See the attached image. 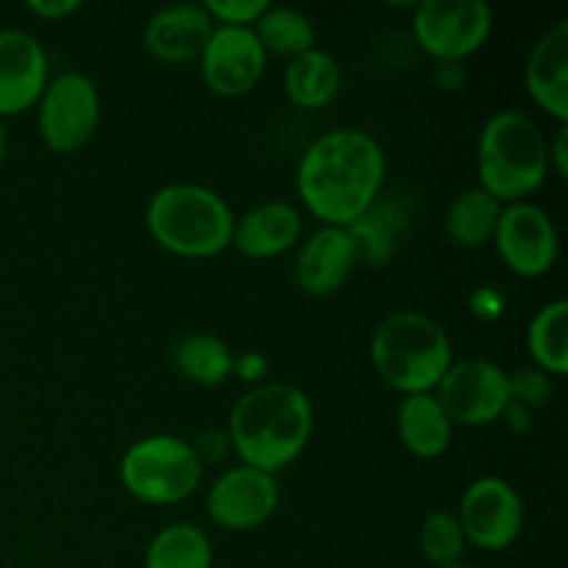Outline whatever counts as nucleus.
<instances>
[{
	"mask_svg": "<svg viewBox=\"0 0 568 568\" xmlns=\"http://www.w3.org/2000/svg\"><path fill=\"white\" fill-rule=\"evenodd\" d=\"M386 153L361 128H333L305 148L297 164V194L322 225L347 227L381 200Z\"/></svg>",
	"mask_w": 568,
	"mask_h": 568,
	"instance_id": "f257e3e1",
	"label": "nucleus"
},
{
	"mask_svg": "<svg viewBox=\"0 0 568 568\" xmlns=\"http://www.w3.org/2000/svg\"><path fill=\"white\" fill-rule=\"evenodd\" d=\"M314 433V405L292 383L250 388L227 416V442L244 466L277 475L305 453Z\"/></svg>",
	"mask_w": 568,
	"mask_h": 568,
	"instance_id": "f03ea898",
	"label": "nucleus"
},
{
	"mask_svg": "<svg viewBox=\"0 0 568 568\" xmlns=\"http://www.w3.org/2000/svg\"><path fill=\"white\" fill-rule=\"evenodd\" d=\"M144 222L166 253L178 258H214L233 242L236 216L227 200L200 183H170L148 200Z\"/></svg>",
	"mask_w": 568,
	"mask_h": 568,
	"instance_id": "7ed1b4c3",
	"label": "nucleus"
},
{
	"mask_svg": "<svg viewBox=\"0 0 568 568\" xmlns=\"http://www.w3.org/2000/svg\"><path fill=\"white\" fill-rule=\"evenodd\" d=\"M369 358L377 377L403 397L433 394L453 364V344L433 316L397 311L372 333Z\"/></svg>",
	"mask_w": 568,
	"mask_h": 568,
	"instance_id": "20e7f679",
	"label": "nucleus"
},
{
	"mask_svg": "<svg viewBox=\"0 0 568 568\" xmlns=\"http://www.w3.org/2000/svg\"><path fill=\"white\" fill-rule=\"evenodd\" d=\"M549 172L547 139L521 111H497L477 136L480 189L503 205L521 203L544 186Z\"/></svg>",
	"mask_w": 568,
	"mask_h": 568,
	"instance_id": "39448f33",
	"label": "nucleus"
},
{
	"mask_svg": "<svg viewBox=\"0 0 568 568\" xmlns=\"http://www.w3.org/2000/svg\"><path fill=\"white\" fill-rule=\"evenodd\" d=\"M120 483L144 505H178L203 483V460L194 444L155 433L125 449L120 460Z\"/></svg>",
	"mask_w": 568,
	"mask_h": 568,
	"instance_id": "423d86ee",
	"label": "nucleus"
},
{
	"mask_svg": "<svg viewBox=\"0 0 568 568\" xmlns=\"http://www.w3.org/2000/svg\"><path fill=\"white\" fill-rule=\"evenodd\" d=\"M39 136L53 153H78L92 142L100 125V92L83 72L50 78L37 103Z\"/></svg>",
	"mask_w": 568,
	"mask_h": 568,
	"instance_id": "0eeeda50",
	"label": "nucleus"
},
{
	"mask_svg": "<svg viewBox=\"0 0 568 568\" xmlns=\"http://www.w3.org/2000/svg\"><path fill=\"white\" fill-rule=\"evenodd\" d=\"M494 31L486 0H425L414 9V37L427 55L444 64L475 55Z\"/></svg>",
	"mask_w": 568,
	"mask_h": 568,
	"instance_id": "6e6552de",
	"label": "nucleus"
},
{
	"mask_svg": "<svg viewBox=\"0 0 568 568\" xmlns=\"http://www.w3.org/2000/svg\"><path fill=\"white\" fill-rule=\"evenodd\" d=\"M433 394L453 425H494L503 419L505 405L510 403L508 372L488 358L453 361Z\"/></svg>",
	"mask_w": 568,
	"mask_h": 568,
	"instance_id": "1a4fd4ad",
	"label": "nucleus"
},
{
	"mask_svg": "<svg viewBox=\"0 0 568 568\" xmlns=\"http://www.w3.org/2000/svg\"><path fill=\"white\" fill-rule=\"evenodd\" d=\"M458 521L466 544L483 552H503L525 530V503L503 477H477L466 486L458 505Z\"/></svg>",
	"mask_w": 568,
	"mask_h": 568,
	"instance_id": "9d476101",
	"label": "nucleus"
},
{
	"mask_svg": "<svg viewBox=\"0 0 568 568\" xmlns=\"http://www.w3.org/2000/svg\"><path fill=\"white\" fill-rule=\"evenodd\" d=\"M491 244L499 261L516 277H527V281L552 272L560 253V236L552 216L530 200L503 205Z\"/></svg>",
	"mask_w": 568,
	"mask_h": 568,
	"instance_id": "9b49d317",
	"label": "nucleus"
},
{
	"mask_svg": "<svg viewBox=\"0 0 568 568\" xmlns=\"http://www.w3.org/2000/svg\"><path fill=\"white\" fill-rule=\"evenodd\" d=\"M277 505H281V488L275 475L244 464L222 471L205 494L209 519L231 532L258 530L275 516Z\"/></svg>",
	"mask_w": 568,
	"mask_h": 568,
	"instance_id": "f8f14e48",
	"label": "nucleus"
},
{
	"mask_svg": "<svg viewBox=\"0 0 568 568\" xmlns=\"http://www.w3.org/2000/svg\"><path fill=\"white\" fill-rule=\"evenodd\" d=\"M266 59L270 55L264 53L253 28L214 26L197 61L200 75L211 92L220 98H242L258 87Z\"/></svg>",
	"mask_w": 568,
	"mask_h": 568,
	"instance_id": "ddd939ff",
	"label": "nucleus"
},
{
	"mask_svg": "<svg viewBox=\"0 0 568 568\" xmlns=\"http://www.w3.org/2000/svg\"><path fill=\"white\" fill-rule=\"evenodd\" d=\"M50 81L48 53L31 31H0V120L33 109Z\"/></svg>",
	"mask_w": 568,
	"mask_h": 568,
	"instance_id": "4468645a",
	"label": "nucleus"
},
{
	"mask_svg": "<svg viewBox=\"0 0 568 568\" xmlns=\"http://www.w3.org/2000/svg\"><path fill=\"white\" fill-rule=\"evenodd\" d=\"M358 253L347 227L320 225L297 250L294 277L311 297H331L353 277Z\"/></svg>",
	"mask_w": 568,
	"mask_h": 568,
	"instance_id": "2eb2a0df",
	"label": "nucleus"
},
{
	"mask_svg": "<svg viewBox=\"0 0 568 568\" xmlns=\"http://www.w3.org/2000/svg\"><path fill=\"white\" fill-rule=\"evenodd\" d=\"M214 31V20L203 3L164 6L144 22L142 42L150 55L164 64H189L200 59Z\"/></svg>",
	"mask_w": 568,
	"mask_h": 568,
	"instance_id": "dca6fc26",
	"label": "nucleus"
},
{
	"mask_svg": "<svg viewBox=\"0 0 568 568\" xmlns=\"http://www.w3.org/2000/svg\"><path fill=\"white\" fill-rule=\"evenodd\" d=\"M532 103L568 125V20H558L536 39L525 64Z\"/></svg>",
	"mask_w": 568,
	"mask_h": 568,
	"instance_id": "f3484780",
	"label": "nucleus"
},
{
	"mask_svg": "<svg viewBox=\"0 0 568 568\" xmlns=\"http://www.w3.org/2000/svg\"><path fill=\"white\" fill-rule=\"evenodd\" d=\"M300 242H303V214L297 205L270 200L239 216L233 225L231 247H236L244 258L266 261L288 253Z\"/></svg>",
	"mask_w": 568,
	"mask_h": 568,
	"instance_id": "a211bd4d",
	"label": "nucleus"
},
{
	"mask_svg": "<svg viewBox=\"0 0 568 568\" xmlns=\"http://www.w3.org/2000/svg\"><path fill=\"white\" fill-rule=\"evenodd\" d=\"M453 422L436 394H408L397 408V433L403 447L422 460L442 458L453 444Z\"/></svg>",
	"mask_w": 568,
	"mask_h": 568,
	"instance_id": "6ab92c4d",
	"label": "nucleus"
},
{
	"mask_svg": "<svg viewBox=\"0 0 568 568\" xmlns=\"http://www.w3.org/2000/svg\"><path fill=\"white\" fill-rule=\"evenodd\" d=\"M283 87L297 109H325L342 89V67H338L336 55H331L327 50L311 48L288 61L286 72H283Z\"/></svg>",
	"mask_w": 568,
	"mask_h": 568,
	"instance_id": "aec40b11",
	"label": "nucleus"
},
{
	"mask_svg": "<svg viewBox=\"0 0 568 568\" xmlns=\"http://www.w3.org/2000/svg\"><path fill=\"white\" fill-rule=\"evenodd\" d=\"M233 358L236 355L231 353V347L209 331L183 333L170 349V361L178 375L203 388L222 386L233 375Z\"/></svg>",
	"mask_w": 568,
	"mask_h": 568,
	"instance_id": "412c9836",
	"label": "nucleus"
},
{
	"mask_svg": "<svg viewBox=\"0 0 568 568\" xmlns=\"http://www.w3.org/2000/svg\"><path fill=\"white\" fill-rule=\"evenodd\" d=\"M499 214H503V203L491 197L486 189H466L447 209L444 231H447L449 244L458 250L486 247V244H491L494 231H497Z\"/></svg>",
	"mask_w": 568,
	"mask_h": 568,
	"instance_id": "4be33fe9",
	"label": "nucleus"
},
{
	"mask_svg": "<svg viewBox=\"0 0 568 568\" xmlns=\"http://www.w3.org/2000/svg\"><path fill=\"white\" fill-rule=\"evenodd\" d=\"M214 544L209 532L189 521H172L150 538L144 549V568H211Z\"/></svg>",
	"mask_w": 568,
	"mask_h": 568,
	"instance_id": "5701e85b",
	"label": "nucleus"
},
{
	"mask_svg": "<svg viewBox=\"0 0 568 568\" xmlns=\"http://www.w3.org/2000/svg\"><path fill=\"white\" fill-rule=\"evenodd\" d=\"M527 349L532 366L549 377H564L568 372V303L552 300L536 311L527 327Z\"/></svg>",
	"mask_w": 568,
	"mask_h": 568,
	"instance_id": "b1692460",
	"label": "nucleus"
},
{
	"mask_svg": "<svg viewBox=\"0 0 568 568\" xmlns=\"http://www.w3.org/2000/svg\"><path fill=\"white\" fill-rule=\"evenodd\" d=\"M261 48L266 55H283V59H297L305 50L314 48L316 28L305 11L292 9V6H272L261 14L253 26Z\"/></svg>",
	"mask_w": 568,
	"mask_h": 568,
	"instance_id": "393cba45",
	"label": "nucleus"
},
{
	"mask_svg": "<svg viewBox=\"0 0 568 568\" xmlns=\"http://www.w3.org/2000/svg\"><path fill=\"white\" fill-rule=\"evenodd\" d=\"M347 233L355 244V253H358V264L364 261L372 270H381V266H386L394 258L399 222L375 203L364 216H358L353 225H347Z\"/></svg>",
	"mask_w": 568,
	"mask_h": 568,
	"instance_id": "a878e982",
	"label": "nucleus"
},
{
	"mask_svg": "<svg viewBox=\"0 0 568 568\" xmlns=\"http://www.w3.org/2000/svg\"><path fill=\"white\" fill-rule=\"evenodd\" d=\"M419 547L433 568L458 566L466 552V536L453 510H430L419 527Z\"/></svg>",
	"mask_w": 568,
	"mask_h": 568,
	"instance_id": "bb28decb",
	"label": "nucleus"
},
{
	"mask_svg": "<svg viewBox=\"0 0 568 568\" xmlns=\"http://www.w3.org/2000/svg\"><path fill=\"white\" fill-rule=\"evenodd\" d=\"M510 399L527 405L530 410L544 408L552 399V377L538 366H521V369L508 372Z\"/></svg>",
	"mask_w": 568,
	"mask_h": 568,
	"instance_id": "cd10ccee",
	"label": "nucleus"
},
{
	"mask_svg": "<svg viewBox=\"0 0 568 568\" xmlns=\"http://www.w3.org/2000/svg\"><path fill=\"white\" fill-rule=\"evenodd\" d=\"M203 6L214 26L253 28L270 9V0H205Z\"/></svg>",
	"mask_w": 568,
	"mask_h": 568,
	"instance_id": "c85d7f7f",
	"label": "nucleus"
},
{
	"mask_svg": "<svg viewBox=\"0 0 568 568\" xmlns=\"http://www.w3.org/2000/svg\"><path fill=\"white\" fill-rule=\"evenodd\" d=\"M469 314L477 322H491L503 320L505 314V297L497 286H480L469 294Z\"/></svg>",
	"mask_w": 568,
	"mask_h": 568,
	"instance_id": "c756f323",
	"label": "nucleus"
},
{
	"mask_svg": "<svg viewBox=\"0 0 568 568\" xmlns=\"http://www.w3.org/2000/svg\"><path fill=\"white\" fill-rule=\"evenodd\" d=\"M233 375L255 388L261 386V383H266V375H270V361H266L261 353H242L233 358Z\"/></svg>",
	"mask_w": 568,
	"mask_h": 568,
	"instance_id": "7c9ffc66",
	"label": "nucleus"
},
{
	"mask_svg": "<svg viewBox=\"0 0 568 568\" xmlns=\"http://www.w3.org/2000/svg\"><path fill=\"white\" fill-rule=\"evenodd\" d=\"M78 9H81L78 0H28V11L37 14L39 20H48V22L67 20V17L75 14Z\"/></svg>",
	"mask_w": 568,
	"mask_h": 568,
	"instance_id": "2f4dec72",
	"label": "nucleus"
},
{
	"mask_svg": "<svg viewBox=\"0 0 568 568\" xmlns=\"http://www.w3.org/2000/svg\"><path fill=\"white\" fill-rule=\"evenodd\" d=\"M549 155V170H555V175L566 178L568 175V125H560L555 133V142L547 144Z\"/></svg>",
	"mask_w": 568,
	"mask_h": 568,
	"instance_id": "473e14b6",
	"label": "nucleus"
},
{
	"mask_svg": "<svg viewBox=\"0 0 568 568\" xmlns=\"http://www.w3.org/2000/svg\"><path fill=\"white\" fill-rule=\"evenodd\" d=\"M436 83L444 92H458L466 83V70L464 64H455V61H444L436 70Z\"/></svg>",
	"mask_w": 568,
	"mask_h": 568,
	"instance_id": "72a5a7b5",
	"label": "nucleus"
},
{
	"mask_svg": "<svg viewBox=\"0 0 568 568\" xmlns=\"http://www.w3.org/2000/svg\"><path fill=\"white\" fill-rule=\"evenodd\" d=\"M532 416H536V410H530L527 405L516 403V399H510L508 405H505L503 410V419L508 422V427L514 433H527L532 427Z\"/></svg>",
	"mask_w": 568,
	"mask_h": 568,
	"instance_id": "f704fd0d",
	"label": "nucleus"
},
{
	"mask_svg": "<svg viewBox=\"0 0 568 568\" xmlns=\"http://www.w3.org/2000/svg\"><path fill=\"white\" fill-rule=\"evenodd\" d=\"M6 153H9V133H6L3 120H0V164L6 161Z\"/></svg>",
	"mask_w": 568,
	"mask_h": 568,
	"instance_id": "c9c22d12",
	"label": "nucleus"
},
{
	"mask_svg": "<svg viewBox=\"0 0 568 568\" xmlns=\"http://www.w3.org/2000/svg\"><path fill=\"white\" fill-rule=\"evenodd\" d=\"M447 568H475V566H466V564H458V566H447Z\"/></svg>",
	"mask_w": 568,
	"mask_h": 568,
	"instance_id": "e433bc0d",
	"label": "nucleus"
}]
</instances>
